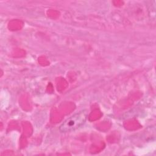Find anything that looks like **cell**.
Instances as JSON below:
<instances>
[{"label":"cell","instance_id":"1","mask_svg":"<svg viewBox=\"0 0 156 156\" xmlns=\"http://www.w3.org/2000/svg\"><path fill=\"white\" fill-rule=\"evenodd\" d=\"M88 116V112L82 110L68 118L59 127L61 132H68L81 127L86 121Z\"/></svg>","mask_w":156,"mask_h":156}]
</instances>
